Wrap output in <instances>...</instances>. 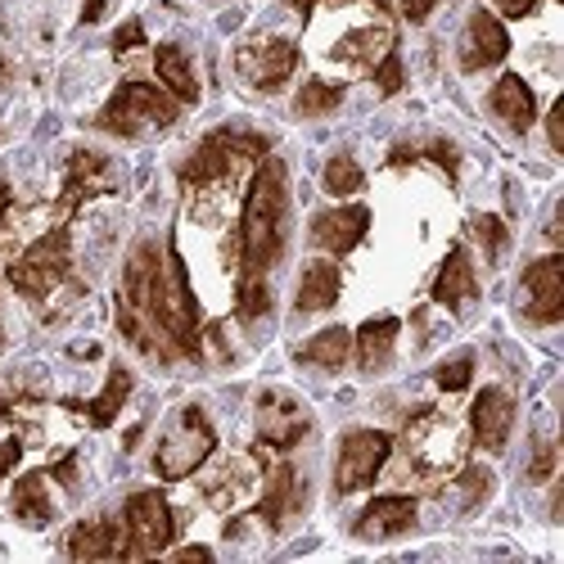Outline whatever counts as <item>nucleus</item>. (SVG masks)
<instances>
[{
  "instance_id": "f257e3e1",
  "label": "nucleus",
  "mask_w": 564,
  "mask_h": 564,
  "mask_svg": "<svg viewBox=\"0 0 564 564\" xmlns=\"http://www.w3.org/2000/svg\"><path fill=\"white\" fill-rule=\"evenodd\" d=\"M118 330L150 361H204V312L191 290L185 258L172 240H140L127 253L118 290Z\"/></svg>"
},
{
  "instance_id": "f03ea898",
  "label": "nucleus",
  "mask_w": 564,
  "mask_h": 564,
  "mask_svg": "<svg viewBox=\"0 0 564 564\" xmlns=\"http://www.w3.org/2000/svg\"><path fill=\"white\" fill-rule=\"evenodd\" d=\"M290 245V172L280 159H258V172L249 181L240 235H235V253H240V275L235 280H267V271L285 258Z\"/></svg>"
},
{
  "instance_id": "7ed1b4c3",
  "label": "nucleus",
  "mask_w": 564,
  "mask_h": 564,
  "mask_svg": "<svg viewBox=\"0 0 564 564\" xmlns=\"http://www.w3.org/2000/svg\"><path fill=\"white\" fill-rule=\"evenodd\" d=\"M6 280L14 285V294H23L28 303H51L64 285H73V240H68V226H51L32 240L6 271Z\"/></svg>"
},
{
  "instance_id": "20e7f679",
  "label": "nucleus",
  "mask_w": 564,
  "mask_h": 564,
  "mask_svg": "<svg viewBox=\"0 0 564 564\" xmlns=\"http://www.w3.org/2000/svg\"><path fill=\"white\" fill-rule=\"evenodd\" d=\"M176 118H181V100L167 96L163 86L122 82L109 96V105L96 113V131H109V135H122V140H140L150 131L176 127Z\"/></svg>"
},
{
  "instance_id": "39448f33",
  "label": "nucleus",
  "mask_w": 564,
  "mask_h": 564,
  "mask_svg": "<svg viewBox=\"0 0 564 564\" xmlns=\"http://www.w3.org/2000/svg\"><path fill=\"white\" fill-rule=\"evenodd\" d=\"M271 154V140L245 127H217L208 131L199 145L191 150V159L181 163V185H213L226 181L230 172H240L245 163H258Z\"/></svg>"
},
{
  "instance_id": "423d86ee",
  "label": "nucleus",
  "mask_w": 564,
  "mask_h": 564,
  "mask_svg": "<svg viewBox=\"0 0 564 564\" xmlns=\"http://www.w3.org/2000/svg\"><path fill=\"white\" fill-rule=\"evenodd\" d=\"M213 452H217V430L204 415V406L191 402V406H181L172 415V425L163 430V438L154 447V475L163 484H181V479H191Z\"/></svg>"
},
{
  "instance_id": "0eeeda50",
  "label": "nucleus",
  "mask_w": 564,
  "mask_h": 564,
  "mask_svg": "<svg viewBox=\"0 0 564 564\" xmlns=\"http://www.w3.org/2000/svg\"><path fill=\"white\" fill-rule=\"evenodd\" d=\"M176 542V510L159 488H135L122 506V560H154Z\"/></svg>"
},
{
  "instance_id": "6e6552de",
  "label": "nucleus",
  "mask_w": 564,
  "mask_h": 564,
  "mask_svg": "<svg viewBox=\"0 0 564 564\" xmlns=\"http://www.w3.org/2000/svg\"><path fill=\"white\" fill-rule=\"evenodd\" d=\"M393 456V434L384 430H348L339 438V452H335V497H348V492H361L380 479V469L389 465Z\"/></svg>"
},
{
  "instance_id": "1a4fd4ad",
  "label": "nucleus",
  "mask_w": 564,
  "mask_h": 564,
  "mask_svg": "<svg viewBox=\"0 0 564 564\" xmlns=\"http://www.w3.org/2000/svg\"><path fill=\"white\" fill-rule=\"evenodd\" d=\"M312 434V411L294 398L267 389L258 393V447L253 452H294Z\"/></svg>"
},
{
  "instance_id": "9d476101",
  "label": "nucleus",
  "mask_w": 564,
  "mask_h": 564,
  "mask_svg": "<svg viewBox=\"0 0 564 564\" xmlns=\"http://www.w3.org/2000/svg\"><path fill=\"white\" fill-rule=\"evenodd\" d=\"M520 312L529 325H560L564 321V258L560 253H546V258L524 267Z\"/></svg>"
},
{
  "instance_id": "9b49d317",
  "label": "nucleus",
  "mask_w": 564,
  "mask_h": 564,
  "mask_svg": "<svg viewBox=\"0 0 564 564\" xmlns=\"http://www.w3.org/2000/svg\"><path fill=\"white\" fill-rule=\"evenodd\" d=\"M299 68V45L285 36H267L235 51V73H240L253 90H280Z\"/></svg>"
},
{
  "instance_id": "f8f14e48",
  "label": "nucleus",
  "mask_w": 564,
  "mask_h": 564,
  "mask_svg": "<svg viewBox=\"0 0 564 564\" xmlns=\"http://www.w3.org/2000/svg\"><path fill=\"white\" fill-rule=\"evenodd\" d=\"M113 191V172H109V159L96 154V150H73L68 163H64V185H59V204H55V217L68 221L82 204H90L96 195H109Z\"/></svg>"
},
{
  "instance_id": "ddd939ff",
  "label": "nucleus",
  "mask_w": 564,
  "mask_h": 564,
  "mask_svg": "<svg viewBox=\"0 0 564 564\" xmlns=\"http://www.w3.org/2000/svg\"><path fill=\"white\" fill-rule=\"evenodd\" d=\"M415 514H420V501L406 497V492H384L375 497L352 524V538L357 542H393L402 533L415 529Z\"/></svg>"
},
{
  "instance_id": "4468645a",
  "label": "nucleus",
  "mask_w": 564,
  "mask_h": 564,
  "mask_svg": "<svg viewBox=\"0 0 564 564\" xmlns=\"http://www.w3.org/2000/svg\"><path fill=\"white\" fill-rule=\"evenodd\" d=\"M370 230V208L366 204H339V208H325L312 217V245L325 249L330 258H348Z\"/></svg>"
},
{
  "instance_id": "2eb2a0df",
  "label": "nucleus",
  "mask_w": 564,
  "mask_h": 564,
  "mask_svg": "<svg viewBox=\"0 0 564 564\" xmlns=\"http://www.w3.org/2000/svg\"><path fill=\"white\" fill-rule=\"evenodd\" d=\"M510 55V32L506 23L492 14V10H469L465 19V36H460V68L465 73H479V68H492Z\"/></svg>"
},
{
  "instance_id": "dca6fc26",
  "label": "nucleus",
  "mask_w": 564,
  "mask_h": 564,
  "mask_svg": "<svg viewBox=\"0 0 564 564\" xmlns=\"http://www.w3.org/2000/svg\"><path fill=\"white\" fill-rule=\"evenodd\" d=\"M303 506H307V484L299 479V469L290 460H280L267 475V488H262V501L253 506V514L271 533H280L290 524V514H299Z\"/></svg>"
},
{
  "instance_id": "f3484780",
  "label": "nucleus",
  "mask_w": 564,
  "mask_h": 564,
  "mask_svg": "<svg viewBox=\"0 0 564 564\" xmlns=\"http://www.w3.org/2000/svg\"><path fill=\"white\" fill-rule=\"evenodd\" d=\"M510 430H514V398L506 389H484L469 406V434L484 452H506L510 443Z\"/></svg>"
},
{
  "instance_id": "a211bd4d",
  "label": "nucleus",
  "mask_w": 564,
  "mask_h": 564,
  "mask_svg": "<svg viewBox=\"0 0 564 564\" xmlns=\"http://www.w3.org/2000/svg\"><path fill=\"white\" fill-rule=\"evenodd\" d=\"M402 335V321L398 316H370L357 325V335H352V357L366 375H380L389 361H393V344Z\"/></svg>"
},
{
  "instance_id": "6ab92c4d",
  "label": "nucleus",
  "mask_w": 564,
  "mask_h": 564,
  "mask_svg": "<svg viewBox=\"0 0 564 564\" xmlns=\"http://www.w3.org/2000/svg\"><path fill=\"white\" fill-rule=\"evenodd\" d=\"M64 551L73 560H122V520L100 514V520L73 524L68 538H64Z\"/></svg>"
},
{
  "instance_id": "aec40b11",
  "label": "nucleus",
  "mask_w": 564,
  "mask_h": 564,
  "mask_svg": "<svg viewBox=\"0 0 564 564\" xmlns=\"http://www.w3.org/2000/svg\"><path fill=\"white\" fill-rule=\"evenodd\" d=\"M475 299H479V275H475V267H469L465 245H456L443 258L438 275H434V303H443L447 312H460V307H469Z\"/></svg>"
},
{
  "instance_id": "412c9836",
  "label": "nucleus",
  "mask_w": 564,
  "mask_h": 564,
  "mask_svg": "<svg viewBox=\"0 0 564 564\" xmlns=\"http://www.w3.org/2000/svg\"><path fill=\"white\" fill-rule=\"evenodd\" d=\"M344 294V271L335 262H307L303 275H299V294H294V312L299 316H312V312H330Z\"/></svg>"
},
{
  "instance_id": "4be33fe9",
  "label": "nucleus",
  "mask_w": 564,
  "mask_h": 564,
  "mask_svg": "<svg viewBox=\"0 0 564 564\" xmlns=\"http://www.w3.org/2000/svg\"><path fill=\"white\" fill-rule=\"evenodd\" d=\"M488 109H492L510 131H520V135L538 122V96H533V86H529L520 73H506V77L492 86Z\"/></svg>"
},
{
  "instance_id": "5701e85b",
  "label": "nucleus",
  "mask_w": 564,
  "mask_h": 564,
  "mask_svg": "<svg viewBox=\"0 0 564 564\" xmlns=\"http://www.w3.org/2000/svg\"><path fill=\"white\" fill-rule=\"evenodd\" d=\"M131 389H135V375H131L122 361H113V366H109V380H105V389H100V398H90V402L68 398L64 406H68V411H82V415H86V425L109 430L113 420H118V411H122V402L131 398Z\"/></svg>"
},
{
  "instance_id": "b1692460",
  "label": "nucleus",
  "mask_w": 564,
  "mask_h": 564,
  "mask_svg": "<svg viewBox=\"0 0 564 564\" xmlns=\"http://www.w3.org/2000/svg\"><path fill=\"white\" fill-rule=\"evenodd\" d=\"M45 469H28L23 479H14V492H10V514L28 529H45L55 524V497L45 488Z\"/></svg>"
},
{
  "instance_id": "393cba45",
  "label": "nucleus",
  "mask_w": 564,
  "mask_h": 564,
  "mask_svg": "<svg viewBox=\"0 0 564 564\" xmlns=\"http://www.w3.org/2000/svg\"><path fill=\"white\" fill-rule=\"evenodd\" d=\"M154 73H159V82H163L167 96H176L181 105H199L195 64H191V55H185L176 41H163L159 51H154Z\"/></svg>"
},
{
  "instance_id": "a878e982",
  "label": "nucleus",
  "mask_w": 564,
  "mask_h": 564,
  "mask_svg": "<svg viewBox=\"0 0 564 564\" xmlns=\"http://www.w3.org/2000/svg\"><path fill=\"white\" fill-rule=\"evenodd\" d=\"M348 357H352V330H344V325H330V330H321L294 348V361L316 366V370H344Z\"/></svg>"
},
{
  "instance_id": "bb28decb",
  "label": "nucleus",
  "mask_w": 564,
  "mask_h": 564,
  "mask_svg": "<svg viewBox=\"0 0 564 564\" xmlns=\"http://www.w3.org/2000/svg\"><path fill=\"white\" fill-rule=\"evenodd\" d=\"M420 159L438 163L447 181H456V176H460V150L452 145L447 135H434V140H425V145H398V150L389 154V167H406V163H420Z\"/></svg>"
},
{
  "instance_id": "cd10ccee",
  "label": "nucleus",
  "mask_w": 564,
  "mask_h": 564,
  "mask_svg": "<svg viewBox=\"0 0 564 564\" xmlns=\"http://www.w3.org/2000/svg\"><path fill=\"white\" fill-rule=\"evenodd\" d=\"M348 90L339 82H325V77H312L299 86V96H294V113L299 118H325V113H335L344 105Z\"/></svg>"
},
{
  "instance_id": "c85d7f7f",
  "label": "nucleus",
  "mask_w": 564,
  "mask_h": 564,
  "mask_svg": "<svg viewBox=\"0 0 564 564\" xmlns=\"http://www.w3.org/2000/svg\"><path fill=\"white\" fill-rule=\"evenodd\" d=\"M321 185H325V195L348 199V195H361L366 172H361V163L352 154H335L330 163H325V172H321Z\"/></svg>"
},
{
  "instance_id": "c756f323",
  "label": "nucleus",
  "mask_w": 564,
  "mask_h": 564,
  "mask_svg": "<svg viewBox=\"0 0 564 564\" xmlns=\"http://www.w3.org/2000/svg\"><path fill=\"white\" fill-rule=\"evenodd\" d=\"M271 312V285L267 280H235V316L245 325L262 321Z\"/></svg>"
},
{
  "instance_id": "7c9ffc66",
  "label": "nucleus",
  "mask_w": 564,
  "mask_h": 564,
  "mask_svg": "<svg viewBox=\"0 0 564 564\" xmlns=\"http://www.w3.org/2000/svg\"><path fill=\"white\" fill-rule=\"evenodd\" d=\"M375 45H393L389 32H384V28H361V32H352V36H344V41L335 45V59H344V64H366V59L375 55Z\"/></svg>"
},
{
  "instance_id": "2f4dec72",
  "label": "nucleus",
  "mask_w": 564,
  "mask_h": 564,
  "mask_svg": "<svg viewBox=\"0 0 564 564\" xmlns=\"http://www.w3.org/2000/svg\"><path fill=\"white\" fill-rule=\"evenodd\" d=\"M469 226H475V235H479L484 258L497 267V262L506 258V249H510V230H506V221H501V217H492V213H479Z\"/></svg>"
},
{
  "instance_id": "473e14b6",
  "label": "nucleus",
  "mask_w": 564,
  "mask_h": 564,
  "mask_svg": "<svg viewBox=\"0 0 564 564\" xmlns=\"http://www.w3.org/2000/svg\"><path fill=\"white\" fill-rule=\"evenodd\" d=\"M492 488H497V479H492V469H484V465H465L460 479H456V492H465V510L484 506L492 497Z\"/></svg>"
},
{
  "instance_id": "72a5a7b5",
  "label": "nucleus",
  "mask_w": 564,
  "mask_h": 564,
  "mask_svg": "<svg viewBox=\"0 0 564 564\" xmlns=\"http://www.w3.org/2000/svg\"><path fill=\"white\" fill-rule=\"evenodd\" d=\"M469 380H475V352H460V357H452V361H443V366L434 370V384H438L443 393H465Z\"/></svg>"
},
{
  "instance_id": "f704fd0d",
  "label": "nucleus",
  "mask_w": 564,
  "mask_h": 564,
  "mask_svg": "<svg viewBox=\"0 0 564 564\" xmlns=\"http://www.w3.org/2000/svg\"><path fill=\"white\" fill-rule=\"evenodd\" d=\"M375 86H380V96H384V100L402 90V55H398V45H389V51H384L380 68H375Z\"/></svg>"
},
{
  "instance_id": "c9c22d12",
  "label": "nucleus",
  "mask_w": 564,
  "mask_h": 564,
  "mask_svg": "<svg viewBox=\"0 0 564 564\" xmlns=\"http://www.w3.org/2000/svg\"><path fill=\"white\" fill-rule=\"evenodd\" d=\"M551 475H555V443L538 438V447H533V460H529V484H546Z\"/></svg>"
},
{
  "instance_id": "e433bc0d",
  "label": "nucleus",
  "mask_w": 564,
  "mask_h": 564,
  "mask_svg": "<svg viewBox=\"0 0 564 564\" xmlns=\"http://www.w3.org/2000/svg\"><path fill=\"white\" fill-rule=\"evenodd\" d=\"M140 45H145V23H140V19H127V23L113 32V55L122 59L127 51H140Z\"/></svg>"
},
{
  "instance_id": "4c0bfd02",
  "label": "nucleus",
  "mask_w": 564,
  "mask_h": 564,
  "mask_svg": "<svg viewBox=\"0 0 564 564\" xmlns=\"http://www.w3.org/2000/svg\"><path fill=\"white\" fill-rule=\"evenodd\" d=\"M546 135H551V150L564 154V100L551 105V113H546Z\"/></svg>"
},
{
  "instance_id": "58836bf2",
  "label": "nucleus",
  "mask_w": 564,
  "mask_h": 564,
  "mask_svg": "<svg viewBox=\"0 0 564 564\" xmlns=\"http://www.w3.org/2000/svg\"><path fill=\"white\" fill-rule=\"evenodd\" d=\"M492 6H497V14H506V19H529V14H538L542 0H492Z\"/></svg>"
},
{
  "instance_id": "ea45409f",
  "label": "nucleus",
  "mask_w": 564,
  "mask_h": 564,
  "mask_svg": "<svg viewBox=\"0 0 564 564\" xmlns=\"http://www.w3.org/2000/svg\"><path fill=\"white\" fill-rule=\"evenodd\" d=\"M23 460V438L14 434V438H6V443H0V479H6L10 475V469Z\"/></svg>"
},
{
  "instance_id": "a19ab883",
  "label": "nucleus",
  "mask_w": 564,
  "mask_h": 564,
  "mask_svg": "<svg viewBox=\"0 0 564 564\" xmlns=\"http://www.w3.org/2000/svg\"><path fill=\"white\" fill-rule=\"evenodd\" d=\"M51 475H55V479H59V484L73 492V488H77V456H73V452H64V456L51 465Z\"/></svg>"
},
{
  "instance_id": "79ce46f5",
  "label": "nucleus",
  "mask_w": 564,
  "mask_h": 564,
  "mask_svg": "<svg viewBox=\"0 0 564 564\" xmlns=\"http://www.w3.org/2000/svg\"><path fill=\"white\" fill-rule=\"evenodd\" d=\"M434 6H438V0H402V14H406L411 23H425V19L434 14Z\"/></svg>"
},
{
  "instance_id": "37998d69",
  "label": "nucleus",
  "mask_w": 564,
  "mask_h": 564,
  "mask_svg": "<svg viewBox=\"0 0 564 564\" xmlns=\"http://www.w3.org/2000/svg\"><path fill=\"white\" fill-rule=\"evenodd\" d=\"M19 402H23L19 393H6V389H0V425H6V420L14 415V406H19Z\"/></svg>"
},
{
  "instance_id": "c03bdc74",
  "label": "nucleus",
  "mask_w": 564,
  "mask_h": 564,
  "mask_svg": "<svg viewBox=\"0 0 564 564\" xmlns=\"http://www.w3.org/2000/svg\"><path fill=\"white\" fill-rule=\"evenodd\" d=\"M100 14H105V0H86L82 6V23H100Z\"/></svg>"
},
{
  "instance_id": "a18cd8bd",
  "label": "nucleus",
  "mask_w": 564,
  "mask_h": 564,
  "mask_svg": "<svg viewBox=\"0 0 564 564\" xmlns=\"http://www.w3.org/2000/svg\"><path fill=\"white\" fill-rule=\"evenodd\" d=\"M176 560H213V551L208 546H181Z\"/></svg>"
},
{
  "instance_id": "49530a36",
  "label": "nucleus",
  "mask_w": 564,
  "mask_h": 564,
  "mask_svg": "<svg viewBox=\"0 0 564 564\" xmlns=\"http://www.w3.org/2000/svg\"><path fill=\"white\" fill-rule=\"evenodd\" d=\"M10 204H14V195H10V181H6V176H0V221H6Z\"/></svg>"
},
{
  "instance_id": "de8ad7c7",
  "label": "nucleus",
  "mask_w": 564,
  "mask_h": 564,
  "mask_svg": "<svg viewBox=\"0 0 564 564\" xmlns=\"http://www.w3.org/2000/svg\"><path fill=\"white\" fill-rule=\"evenodd\" d=\"M285 6H290V10H299L303 19H312V10L321 6V0H285Z\"/></svg>"
},
{
  "instance_id": "09e8293b",
  "label": "nucleus",
  "mask_w": 564,
  "mask_h": 564,
  "mask_svg": "<svg viewBox=\"0 0 564 564\" xmlns=\"http://www.w3.org/2000/svg\"><path fill=\"white\" fill-rule=\"evenodd\" d=\"M10 77V64H6V55H0V82H6Z\"/></svg>"
},
{
  "instance_id": "8fccbe9b",
  "label": "nucleus",
  "mask_w": 564,
  "mask_h": 564,
  "mask_svg": "<svg viewBox=\"0 0 564 564\" xmlns=\"http://www.w3.org/2000/svg\"><path fill=\"white\" fill-rule=\"evenodd\" d=\"M0 344H6V325H0Z\"/></svg>"
}]
</instances>
